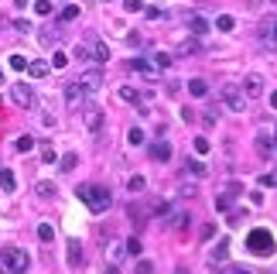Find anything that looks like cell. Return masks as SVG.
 Returning <instances> with one entry per match:
<instances>
[{"instance_id": "1", "label": "cell", "mask_w": 277, "mask_h": 274, "mask_svg": "<svg viewBox=\"0 0 277 274\" xmlns=\"http://www.w3.org/2000/svg\"><path fill=\"white\" fill-rule=\"evenodd\" d=\"M31 257L21 247H3L0 250V274H28Z\"/></svg>"}, {"instance_id": "2", "label": "cell", "mask_w": 277, "mask_h": 274, "mask_svg": "<svg viewBox=\"0 0 277 274\" xmlns=\"http://www.w3.org/2000/svg\"><path fill=\"white\" fill-rule=\"evenodd\" d=\"M246 250H250L253 257H271V254L277 250L274 233H271V230H260V226L250 230V233H246Z\"/></svg>"}, {"instance_id": "3", "label": "cell", "mask_w": 277, "mask_h": 274, "mask_svg": "<svg viewBox=\"0 0 277 274\" xmlns=\"http://www.w3.org/2000/svg\"><path fill=\"white\" fill-rule=\"evenodd\" d=\"M79 199L89 206L92 212H106L113 206V196L106 189H99V185H79Z\"/></svg>"}, {"instance_id": "4", "label": "cell", "mask_w": 277, "mask_h": 274, "mask_svg": "<svg viewBox=\"0 0 277 274\" xmlns=\"http://www.w3.org/2000/svg\"><path fill=\"white\" fill-rule=\"evenodd\" d=\"M10 100H14L21 110H31V106H34V89H31V82H14V86H10Z\"/></svg>"}, {"instance_id": "5", "label": "cell", "mask_w": 277, "mask_h": 274, "mask_svg": "<svg viewBox=\"0 0 277 274\" xmlns=\"http://www.w3.org/2000/svg\"><path fill=\"white\" fill-rule=\"evenodd\" d=\"M222 103H226V110L240 113V110L246 106V96H243V89H236V86H222Z\"/></svg>"}, {"instance_id": "6", "label": "cell", "mask_w": 277, "mask_h": 274, "mask_svg": "<svg viewBox=\"0 0 277 274\" xmlns=\"http://www.w3.org/2000/svg\"><path fill=\"white\" fill-rule=\"evenodd\" d=\"M82 120H86L89 134H99V127H103V110L89 103V106H82Z\"/></svg>"}, {"instance_id": "7", "label": "cell", "mask_w": 277, "mask_h": 274, "mask_svg": "<svg viewBox=\"0 0 277 274\" xmlns=\"http://www.w3.org/2000/svg\"><path fill=\"white\" fill-rule=\"evenodd\" d=\"M79 86H82L86 93H96V89H103V72H99V68H92V72H86V75L79 79Z\"/></svg>"}, {"instance_id": "8", "label": "cell", "mask_w": 277, "mask_h": 274, "mask_svg": "<svg viewBox=\"0 0 277 274\" xmlns=\"http://www.w3.org/2000/svg\"><path fill=\"white\" fill-rule=\"evenodd\" d=\"M243 96H264V79H260L257 72H250V75L243 79Z\"/></svg>"}, {"instance_id": "9", "label": "cell", "mask_w": 277, "mask_h": 274, "mask_svg": "<svg viewBox=\"0 0 277 274\" xmlns=\"http://www.w3.org/2000/svg\"><path fill=\"white\" fill-rule=\"evenodd\" d=\"M82 100H86V89H82L79 82H69V86H65V103L75 110V106H82Z\"/></svg>"}, {"instance_id": "10", "label": "cell", "mask_w": 277, "mask_h": 274, "mask_svg": "<svg viewBox=\"0 0 277 274\" xmlns=\"http://www.w3.org/2000/svg\"><path fill=\"white\" fill-rule=\"evenodd\" d=\"M151 158L154 161H171V144L168 140H154L151 144Z\"/></svg>"}, {"instance_id": "11", "label": "cell", "mask_w": 277, "mask_h": 274, "mask_svg": "<svg viewBox=\"0 0 277 274\" xmlns=\"http://www.w3.org/2000/svg\"><path fill=\"white\" fill-rule=\"evenodd\" d=\"M89 59H92V62H99V66H103V62H106V59H110V48H106V45H103V41H92V48H89Z\"/></svg>"}, {"instance_id": "12", "label": "cell", "mask_w": 277, "mask_h": 274, "mask_svg": "<svg viewBox=\"0 0 277 274\" xmlns=\"http://www.w3.org/2000/svg\"><path fill=\"white\" fill-rule=\"evenodd\" d=\"M229 257V240H219L215 247H212V264H222Z\"/></svg>"}, {"instance_id": "13", "label": "cell", "mask_w": 277, "mask_h": 274, "mask_svg": "<svg viewBox=\"0 0 277 274\" xmlns=\"http://www.w3.org/2000/svg\"><path fill=\"white\" fill-rule=\"evenodd\" d=\"M48 68H52V62H41V59L28 62V72H31L34 79H45V75H48Z\"/></svg>"}, {"instance_id": "14", "label": "cell", "mask_w": 277, "mask_h": 274, "mask_svg": "<svg viewBox=\"0 0 277 274\" xmlns=\"http://www.w3.org/2000/svg\"><path fill=\"white\" fill-rule=\"evenodd\" d=\"M260 38H264L267 45H277V21H264V28H260Z\"/></svg>"}, {"instance_id": "15", "label": "cell", "mask_w": 277, "mask_h": 274, "mask_svg": "<svg viewBox=\"0 0 277 274\" xmlns=\"http://www.w3.org/2000/svg\"><path fill=\"white\" fill-rule=\"evenodd\" d=\"M0 185H3V192H14L17 189V178H14L10 168H0Z\"/></svg>"}, {"instance_id": "16", "label": "cell", "mask_w": 277, "mask_h": 274, "mask_svg": "<svg viewBox=\"0 0 277 274\" xmlns=\"http://www.w3.org/2000/svg\"><path fill=\"white\" fill-rule=\"evenodd\" d=\"M188 93H192L195 100H202V96L209 93V82L206 79H192V82H188Z\"/></svg>"}, {"instance_id": "17", "label": "cell", "mask_w": 277, "mask_h": 274, "mask_svg": "<svg viewBox=\"0 0 277 274\" xmlns=\"http://www.w3.org/2000/svg\"><path fill=\"white\" fill-rule=\"evenodd\" d=\"M185 171H188V175H195V178H202V175H206L209 168H206V165H202V161H195V158H188V161H185Z\"/></svg>"}, {"instance_id": "18", "label": "cell", "mask_w": 277, "mask_h": 274, "mask_svg": "<svg viewBox=\"0 0 277 274\" xmlns=\"http://www.w3.org/2000/svg\"><path fill=\"white\" fill-rule=\"evenodd\" d=\"M127 66L134 68V72H144V75H154V62H144V59H130Z\"/></svg>"}, {"instance_id": "19", "label": "cell", "mask_w": 277, "mask_h": 274, "mask_svg": "<svg viewBox=\"0 0 277 274\" xmlns=\"http://www.w3.org/2000/svg\"><path fill=\"white\" fill-rule=\"evenodd\" d=\"M69 264H75V268L82 264V243H75V240L69 243Z\"/></svg>"}, {"instance_id": "20", "label": "cell", "mask_w": 277, "mask_h": 274, "mask_svg": "<svg viewBox=\"0 0 277 274\" xmlns=\"http://www.w3.org/2000/svg\"><path fill=\"white\" fill-rule=\"evenodd\" d=\"M188 28H192V34H206L209 21H202V17H188Z\"/></svg>"}, {"instance_id": "21", "label": "cell", "mask_w": 277, "mask_h": 274, "mask_svg": "<svg viewBox=\"0 0 277 274\" xmlns=\"http://www.w3.org/2000/svg\"><path fill=\"white\" fill-rule=\"evenodd\" d=\"M75 165H79V154H62V161H59V168H62V171H72V168H75Z\"/></svg>"}, {"instance_id": "22", "label": "cell", "mask_w": 277, "mask_h": 274, "mask_svg": "<svg viewBox=\"0 0 277 274\" xmlns=\"http://www.w3.org/2000/svg\"><path fill=\"white\" fill-rule=\"evenodd\" d=\"M215 28H219V31H233V28H236V21H233L229 14H219V17H215Z\"/></svg>"}, {"instance_id": "23", "label": "cell", "mask_w": 277, "mask_h": 274, "mask_svg": "<svg viewBox=\"0 0 277 274\" xmlns=\"http://www.w3.org/2000/svg\"><path fill=\"white\" fill-rule=\"evenodd\" d=\"M14 147H17V151H21V154H28V151H31V147H34V137H17V140H14Z\"/></svg>"}, {"instance_id": "24", "label": "cell", "mask_w": 277, "mask_h": 274, "mask_svg": "<svg viewBox=\"0 0 277 274\" xmlns=\"http://www.w3.org/2000/svg\"><path fill=\"white\" fill-rule=\"evenodd\" d=\"M34 192H38L41 199H52V196H55V185H52V182H38V189H34Z\"/></svg>"}, {"instance_id": "25", "label": "cell", "mask_w": 277, "mask_h": 274, "mask_svg": "<svg viewBox=\"0 0 277 274\" xmlns=\"http://www.w3.org/2000/svg\"><path fill=\"white\" fill-rule=\"evenodd\" d=\"M188 219H192L188 212H175V216H171V226H175V230H185V226H188Z\"/></svg>"}, {"instance_id": "26", "label": "cell", "mask_w": 277, "mask_h": 274, "mask_svg": "<svg viewBox=\"0 0 277 274\" xmlns=\"http://www.w3.org/2000/svg\"><path fill=\"white\" fill-rule=\"evenodd\" d=\"M123 247H127V254H130V257H140V250H144V247H140V240H137V237H130V240H127Z\"/></svg>"}, {"instance_id": "27", "label": "cell", "mask_w": 277, "mask_h": 274, "mask_svg": "<svg viewBox=\"0 0 277 274\" xmlns=\"http://www.w3.org/2000/svg\"><path fill=\"white\" fill-rule=\"evenodd\" d=\"M52 10H55V7H52V0H38V3H34V14H41V17H48Z\"/></svg>"}, {"instance_id": "28", "label": "cell", "mask_w": 277, "mask_h": 274, "mask_svg": "<svg viewBox=\"0 0 277 274\" xmlns=\"http://www.w3.org/2000/svg\"><path fill=\"white\" fill-rule=\"evenodd\" d=\"M38 237H41L45 243H52V240H55V230H52L48 223H41V226H38Z\"/></svg>"}, {"instance_id": "29", "label": "cell", "mask_w": 277, "mask_h": 274, "mask_svg": "<svg viewBox=\"0 0 277 274\" xmlns=\"http://www.w3.org/2000/svg\"><path fill=\"white\" fill-rule=\"evenodd\" d=\"M69 66V55H65V52H55V55H52V68H65Z\"/></svg>"}, {"instance_id": "30", "label": "cell", "mask_w": 277, "mask_h": 274, "mask_svg": "<svg viewBox=\"0 0 277 274\" xmlns=\"http://www.w3.org/2000/svg\"><path fill=\"white\" fill-rule=\"evenodd\" d=\"M144 185H147V182H144V175H134V178L127 182V189H130V192H144Z\"/></svg>"}, {"instance_id": "31", "label": "cell", "mask_w": 277, "mask_h": 274, "mask_svg": "<svg viewBox=\"0 0 277 274\" xmlns=\"http://www.w3.org/2000/svg\"><path fill=\"white\" fill-rule=\"evenodd\" d=\"M120 100H123V103H137V89L123 86V89H120Z\"/></svg>"}, {"instance_id": "32", "label": "cell", "mask_w": 277, "mask_h": 274, "mask_svg": "<svg viewBox=\"0 0 277 274\" xmlns=\"http://www.w3.org/2000/svg\"><path fill=\"white\" fill-rule=\"evenodd\" d=\"M123 254H127V247H123V243H113V250H110V261H113V264H120V257H123Z\"/></svg>"}, {"instance_id": "33", "label": "cell", "mask_w": 277, "mask_h": 274, "mask_svg": "<svg viewBox=\"0 0 277 274\" xmlns=\"http://www.w3.org/2000/svg\"><path fill=\"white\" fill-rule=\"evenodd\" d=\"M75 17H79V7H75V3H69V7L62 10V21L69 24V21H75Z\"/></svg>"}, {"instance_id": "34", "label": "cell", "mask_w": 277, "mask_h": 274, "mask_svg": "<svg viewBox=\"0 0 277 274\" xmlns=\"http://www.w3.org/2000/svg\"><path fill=\"white\" fill-rule=\"evenodd\" d=\"M10 68H14V72L28 68V59H24V55H10Z\"/></svg>"}, {"instance_id": "35", "label": "cell", "mask_w": 277, "mask_h": 274, "mask_svg": "<svg viewBox=\"0 0 277 274\" xmlns=\"http://www.w3.org/2000/svg\"><path fill=\"white\" fill-rule=\"evenodd\" d=\"M127 140H130V144H144V131H140V127H130Z\"/></svg>"}, {"instance_id": "36", "label": "cell", "mask_w": 277, "mask_h": 274, "mask_svg": "<svg viewBox=\"0 0 277 274\" xmlns=\"http://www.w3.org/2000/svg\"><path fill=\"white\" fill-rule=\"evenodd\" d=\"M260 185L274 189V185H277V171H267V175H260Z\"/></svg>"}, {"instance_id": "37", "label": "cell", "mask_w": 277, "mask_h": 274, "mask_svg": "<svg viewBox=\"0 0 277 274\" xmlns=\"http://www.w3.org/2000/svg\"><path fill=\"white\" fill-rule=\"evenodd\" d=\"M154 66L168 68V66H171V55H164V52H157V55H154Z\"/></svg>"}, {"instance_id": "38", "label": "cell", "mask_w": 277, "mask_h": 274, "mask_svg": "<svg viewBox=\"0 0 277 274\" xmlns=\"http://www.w3.org/2000/svg\"><path fill=\"white\" fill-rule=\"evenodd\" d=\"M123 7H127L130 14H137V10H144V0H123Z\"/></svg>"}, {"instance_id": "39", "label": "cell", "mask_w": 277, "mask_h": 274, "mask_svg": "<svg viewBox=\"0 0 277 274\" xmlns=\"http://www.w3.org/2000/svg\"><path fill=\"white\" fill-rule=\"evenodd\" d=\"M154 271V264H151V261H144V257H140L137 261V274H151Z\"/></svg>"}, {"instance_id": "40", "label": "cell", "mask_w": 277, "mask_h": 274, "mask_svg": "<svg viewBox=\"0 0 277 274\" xmlns=\"http://www.w3.org/2000/svg\"><path fill=\"white\" fill-rule=\"evenodd\" d=\"M195 151H199V154H209V140L206 137H195Z\"/></svg>"}, {"instance_id": "41", "label": "cell", "mask_w": 277, "mask_h": 274, "mask_svg": "<svg viewBox=\"0 0 277 274\" xmlns=\"http://www.w3.org/2000/svg\"><path fill=\"white\" fill-rule=\"evenodd\" d=\"M240 192H243L240 182H236V185H226V199H233V196H240Z\"/></svg>"}, {"instance_id": "42", "label": "cell", "mask_w": 277, "mask_h": 274, "mask_svg": "<svg viewBox=\"0 0 277 274\" xmlns=\"http://www.w3.org/2000/svg\"><path fill=\"white\" fill-rule=\"evenodd\" d=\"M226 274H253V271H250V268H243V264H233Z\"/></svg>"}, {"instance_id": "43", "label": "cell", "mask_w": 277, "mask_h": 274, "mask_svg": "<svg viewBox=\"0 0 277 274\" xmlns=\"http://www.w3.org/2000/svg\"><path fill=\"white\" fill-rule=\"evenodd\" d=\"M72 55H75V59H89V48H86V45H79V48H75Z\"/></svg>"}, {"instance_id": "44", "label": "cell", "mask_w": 277, "mask_h": 274, "mask_svg": "<svg viewBox=\"0 0 277 274\" xmlns=\"http://www.w3.org/2000/svg\"><path fill=\"white\" fill-rule=\"evenodd\" d=\"M41 158H45V161H48V165H52V161H55V151H52V147H48V144H45V151H41Z\"/></svg>"}, {"instance_id": "45", "label": "cell", "mask_w": 277, "mask_h": 274, "mask_svg": "<svg viewBox=\"0 0 277 274\" xmlns=\"http://www.w3.org/2000/svg\"><path fill=\"white\" fill-rule=\"evenodd\" d=\"M271 106H274V110H277V89H274V93H271Z\"/></svg>"}, {"instance_id": "46", "label": "cell", "mask_w": 277, "mask_h": 274, "mask_svg": "<svg viewBox=\"0 0 277 274\" xmlns=\"http://www.w3.org/2000/svg\"><path fill=\"white\" fill-rule=\"evenodd\" d=\"M14 7H17V10H21V7H28V0H14Z\"/></svg>"}, {"instance_id": "47", "label": "cell", "mask_w": 277, "mask_h": 274, "mask_svg": "<svg viewBox=\"0 0 277 274\" xmlns=\"http://www.w3.org/2000/svg\"><path fill=\"white\" fill-rule=\"evenodd\" d=\"M106 274H120V271H117V268H106Z\"/></svg>"}, {"instance_id": "48", "label": "cell", "mask_w": 277, "mask_h": 274, "mask_svg": "<svg viewBox=\"0 0 277 274\" xmlns=\"http://www.w3.org/2000/svg\"><path fill=\"white\" fill-rule=\"evenodd\" d=\"M175 274H188V271H175Z\"/></svg>"}, {"instance_id": "49", "label": "cell", "mask_w": 277, "mask_h": 274, "mask_svg": "<svg viewBox=\"0 0 277 274\" xmlns=\"http://www.w3.org/2000/svg\"><path fill=\"white\" fill-rule=\"evenodd\" d=\"M274 144H277V140H274Z\"/></svg>"}, {"instance_id": "50", "label": "cell", "mask_w": 277, "mask_h": 274, "mask_svg": "<svg viewBox=\"0 0 277 274\" xmlns=\"http://www.w3.org/2000/svg\"><path fill=\"white\" fill-rule=\"evenodd\" d=\"M274 3H277V0H274Z\"/></svg>"}]
</instances>
